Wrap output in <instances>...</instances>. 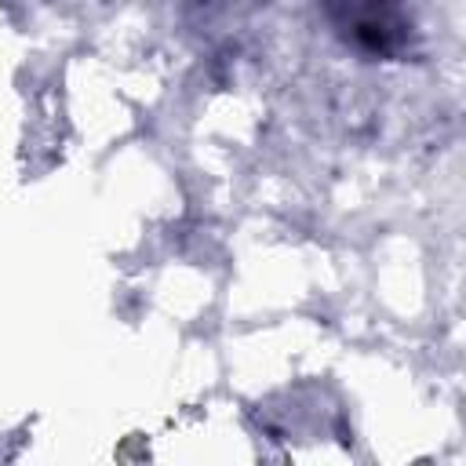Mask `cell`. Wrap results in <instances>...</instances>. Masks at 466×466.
Here are the masks:
<instances>
[{"mask_svg": "<svg viewBox=\"0 0 466 466\" xmlns=\"http://www.w3.org/2000/svg\"><path fill=\"white\" fill-rule=\"evenodd\" d=\"M324 22L342 47L371 62H400L415 51L419 29L408 0H324Z\"/></svg>", "mask_w": 466, "mask_h": 466, "instance_id": "cell-1", "label": "cell"}]
</instances>
